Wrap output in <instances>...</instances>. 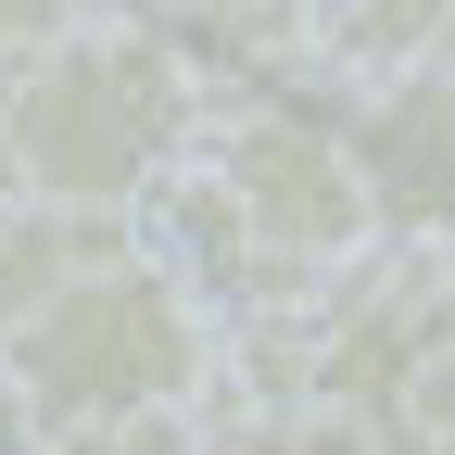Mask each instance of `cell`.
<instances>
[{
    "instance_id": "6",
    "label": "cell",
    "mask_w": 455,
    "mask_h": 455,
    "mask_svg": "<svg viewBox=\"0 0 455 455\" xmlns=\"http://www.w3.org/2000/svg\"><path fill=\"white\" fill-rule=\"evenodd\" d=\"M304 38H316V76L392 89V76L455 64V0H304Z\"/></svg>"
},
{
    "instance_id": "3",
    "label": "cell",
    "mask_w": 455,
    "mask_h": 455,
    "mask_svg": "<svg viewBox=\"0 0 455 455\" xmlns=\"http://www.w3.org/2000/svg\"><path fill=\"white\" fill-rule=\"evenodd\" d=\"M215 355H228V316L190 278L152 241H101L0 329V455H51L127 418H203Z\"/></svg>"
},
{
    "instance_id": "9",
    "label": "cell",
    "mask_w": 455,
    "mask_h": 455,
    "mask_svg": "<svg viewBox=\"0 0 455 455\" xmlns=\"http://www.w3.org/2000/svg\"><path fill=\"white\" fill-rule=\"evenodd\" d=\"M392 455H455V341L430 355V379L405 392V418H392Z\"/></svg>"
},
{
    "instance_id": "5",
    "label": "cell",
    "mask_w": 455,
    "mask_h": 455,
    "mask_svg": "<svg viewBox=\"0 0 455 455\" xmlns=\"http://www.w3.org/2000/svg\"><path fill=\"white\" fill-rule=\"evenodd\" d=\"M341 140H355V164H367L379 241L455 253V64H430V76H392V89H355Z\"/></svg>"
},
{
    "instance_id": "7",
    "label": "cell",
    "mask_w": 455,
    "mask_h": 455,
    "mask_svg": "<svg viewBox=\"0 0 455 455\" xmlns=\"http://www.w3.org/2000/svg\"><path fill=\"white\" fill-rule=\"evenodd\" d=\"M152 26L190 51V64H228L253 89H291L316 76V38H304V0H152Z\"/></svg>"
},
{
    "instance_id": "10",
    "label": "cell",
    "mask_w": 455,
    "mask_h": 455,
    "mask_svg": "<svg viewBox=\"0 0 455 455\" xmlns=\"http://www.w3.org/2000/svg\"><path fill=\"white\" fill-rule=\"evenodd\" d=\"M89 13H101V0H0V89H13L64 26H89Z\"/></svg>"
},
{
    "instance_id": "8",
    "label": "cell",
    "mask_w": 455,
    "mask_h": 455,
    "mask_svg": "<svg viewBox=\"0 0 455 455\" xmlns=\"http://www.w3.org/2000/svg\"><path fill=\"white\" fill-rule=\"evenodd\" d=\"M215 455H392V430L329 418V405H253V418L215 430Z\"/></svg>"
},
{
    "instance_id": "2",
    "label": "cell",
    "mask_w": 455,
    "mask_h": 455,
    "mask_svg": "<svg viewBox=\"0 0 455 455\" xmlns=\"http://www.w3.org/2000/svg\"><path fill=\"white\" fill-rule=\"evenodd\" d=\"M203 127H215V89L190 51L152 13H89L0 89V203L64 228H127L203 152Z\"/></svg>"
},
{
    "instance_id": "4",
    "label": "cell",
    "mask_w": 455,
    "mask_h": 455,
    "mask_svg": "<svg viewBox=\"0 0 455 455\" xmlns=\"http://www.w3.org/2000/svg\"><path fill=\"white\" fill-rule=\"evenodd\" d=\"M443 341H455V253L379 241L355 278H329V291L304 304V405L392 430Z\"/></svg>"
},
{
    "instance_id": "11",
    "label": "cell",
    "mask_w": 455,
    "mask_h": 455,
    "mask_svg": "<svg viewBox=\"0 0 455 455\" xmlns=\"http://www.w3.org/2000/svg\"><path fill=\"white\" fill-rule=\"evenodd\" d=\"M51 455H215V430L203 418H127V430H76Z\"/></svg>"
},
{
    "instance_id": "1",
    "label": "cell",
    "mask_w": 455,
    "mask_h": 455,
    "mask_svg": "<svg viewBox=\"0 0 455 455\" xmlns=\"http://www.w3.org/2000/svg\"><path fill=\"white\" fill-rule=\"evenodd\" d=\"M152 253L228 329L241 316H304L329 278H355L379 253V203H367V164L341 140V114H316L291 89L228 101L203 127V152L152 203Z\"/></svg>"
}]
</instances>
